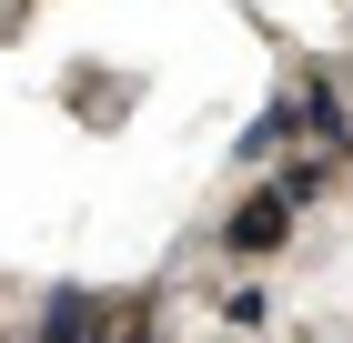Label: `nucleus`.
Instances as JSON below:
<instances>
[{
    "instance_id": "f257e3e1",
    "label": "nucleus",
    "mask_w": 353,
    "mask_h": 343,
    "mask_svg": "<svg viewBox=\"0 0 353 343\" xmlns=\"http://www.w3.org/2000/svg\"><path fill=\"white\" fill-rule=\"evenodd\" d=\"M293 192L272 182V192H243V202H232V222H222V242H232V253H243V263H263V253H283V233H293Z\"/></svg>"
},
{
    "instance_id": "f03ea898",
    "label": "nucleus",
    "mask_w": 353,
    "mask_h": 343,
    "mask_svg": "<svg viewBox=\"0 0 353 343\" xmlns=\"http://www.w3.org/2000/svg\"><path fill=\"white\" fill-rule=\"evenodd\" d=\"M293 121H303V141H323V152H343V161H353V101L333 91V81L293 91Z\"/></svg>"
},
{
    "instance_id": "7ed1b4c3",
    "label": "nucleus",
    "mask_w": 353,
    "mask_h": 343,
    "mask_svg": "<svg viewBox=\"0 0 353 343\" xmlns=\"http://www.w3.org/2000/svg\"><path fill=\"white\" fill-rule=\"evenodd\" d=\"M333 161H343V152H323V141H303V152L283 161V192H293V202L313 212V202H323V192H333Z\"/></svg>"
},
{
    "instance_id": "20e7f679",
    "label": "nucleus",
    "mask_w": 353,
    "mask_h": 343,
    "mask_svg": "<svg viewBox=\"0 0 353 343\" xmlns=\"http://www.w3.org/2000/svg\"><path fill=\"white\" fill-rule=\"evenodd\" d=\"M30 333H51V343H81V333H101V313H91L81 293H51V303H41V323H30Z\"/></svg>"
},
{
    "instance_id": "39448f33",
    "label": "nucleus",
    "mask_w": 353,
    "mask_h": 343,
    "mask_svg": "<svg viewBox=\"0 0 353 343\" xmlns=\"http://www.w3.org/2000/svg\"><path fill=\"white\" fill-rule=\"evenodd\" d=\"M303 121H293V101H272V111H252V132H243V161L252 152H283V141H293Z\"/></svg>"
},
{
    "instance_id": "423d86ee",
    "label": "nucleus",
    "mask_w": 353,
    "mask_h": 343,
    "mask_svg": "<svg viewBox=\"0 0 353 343\" xmlns=\"http://www.w3.org/2000/svg\"><path fill=\"white\" fill-rule=\"evenodd\" d=\"M222 323H232V333H263V323H272V303H263V283H252V293H232V303H222Z\"/></svg>"
}]
</instances>
